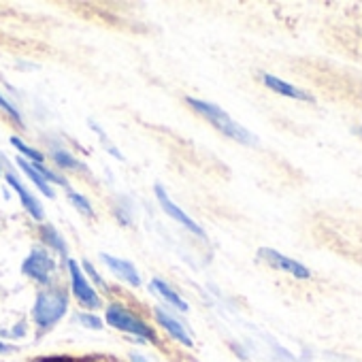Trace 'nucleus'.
<instances>
[{
    "label": "nucleus",
    "mask_w": 362,
    "mask_h": 362,
    "mask_svg": "<svg viewBox=\"0 0 362 362\" xmlns=\"http://www.w3.org/2000/svg\"><path fill=\"white\" fill-rule=\"evenodd\" d=\"M22 273L28 279L37 281L39 286H45L47 288L52 284L54 273H56V260L49 254V250H45V247H33L30 254L22 262Z\"/></svg>",
    "instance_id": "obj_4"
},
{
    "label": "nucleus",
    "mask_w": 362,
    "mask_h": 362,
    "mask_svg": "<svg viewBox=\"0 0 362 362\" xmlns=\"http://www.w3.org/2000/svg\"><path fill=\"white\" fill-rule=\"evenodd\" d=\"M66 269H69V275H71V290H73V296L88 309H98L103 303H100V296L98 292L94 290L92 281L83 275L81 267L73 260V258H66Z\"/></svg>",
    "instance_id": "obj_5"
},
{
    "label": "nucleus",
    "mask_w": 362,
    "mask_h": 362,
    "mask_svg": "<svg viewBox=\"0 0 362 362\" xmlns=\"http://www.w3.org/2000/svg\"><path fill=\"white\" fill-rule=\"evenodd\" d=\"M360 134H362V130H360Z\"/></svg>",
    "instance_id": "obj_23"
},
{
    "label": "nucleus",
    "mask_w": 362,
    "mask_h": 362,
    "mask_svg": "<svg viewBox=\"0 0 362 362\" xmlns=\"http://www.w3.org/2000/svg\"><path fill=\"white\" fill-rule=\"evenodd\" d=\"M41 239L43 243L54 250L56 254H60L62 258H69V245H66V239L58 233V228H54L52 224H45L41 226Z\"/></svg>",
    "instance_id": "obj_13"
},
{
    "label": "nucleus",
    "mask_w": 362,
    "mask_h": 362,
    "mask_svg": "<svg viewBox=\"0 0 362 362\" xmlns=\"http://www.w3.org/2000/svg\"><path fill=\"white\" fill-rule=\"evenodd\" d=\"M11 145L20 151V153H24L28 160H33L35 164H39V162H43L45 158H43V153L39 151V149H35V147H30L28 143H24L20 136H11Z\"/></svg>",
    "instance_id": "obj_16"
},
{
    "label": "nucleus",
    "mask_w": 362,
    "mask_h": 362,
    "mask_svg": "<svg viewBox=\"0 0 362 362\" xmlns=\"http://www.w3.org/2000/svg\"><path fill=\"white\" fill-rule=\"evenodd\" d=\"M258 258L264 260L269 267H273V269H277V271H286V273L294 275L296 279H309V277H311V271H309L305 264H300V262H296V260H292V258L279 254L277 250L262 247V250H258Z\"/></svg>",
    "instance_id": "obj_7"
},
{
    "label": "nucleus",
    "mask_w": 362,
    "mask_h": 362,
    "mask_svg": "<svg viewBox=\"0 0 362 362\" xmlns=\"http://www.w3.org/2000/svg\"><path fill=\"white\" fill-rule=\"evenodd\" d=\"M52 158H54V164L58 168H66V170H83L81 162L71 153L66 151L64 147H54L52 149Z\"/></svg>",
    "instance_id": "obj_15"
},
{
    "label": "nucleus",
    "mask_w": 362,
    "mask_h": 362,
    "mask_svg": "<svg viewBox=\"0 0 362 362\" xmlns=\"http://www.w3.org/2000/svg\"><path fill=\"white\" fill-rule=\"evenodd\" d=\"M18 166H20V168H22V170H24V173L30 177L33 184H35V186H37V188H39V190H41L45 197L54 199V188H52V186L47 184V181H45V179H43V177L37 173V168H35V166H33V164H30L26 158H18Z\"/></svg>",
    "instance_id": "obj_14"
},
{
    "label": "nucleus",
    "mask_w": 362,
    "mask_h": 362,
    "mask_svg": "<svg viewBox=\"0 0 362 362\" xmlns=\"http://www.w3.org/2000/svg\"><path fill=\"white\" fill-rule=\"evenodd\" d=\"M69 201L75 205V209H77L79 214H83L86 218H94V207H92V203H90L83 194H79V192H75V190H69Z\"/></svg>",
    "instance_id": "obj_17"
},
{
    "label": "nucleus",
    "mask_w": 362,
    "mask_h": 362,
    "mask_svg": "<svg viewBox=\"0 0 362 362\" xmlns=\"http://www.w3.org/2000/svg\"><path fill=\"white\" fill-rule=\"evenodd\" d=\"M83 267H86V271L90 273V277H92V281H94V284H98V286H103V288L107 290V284H105V279H103V277L98 275V271H96V269H94V267H92V264H90L88 260L83 262Z\"/></svg>",
    "instance_id": "obj_20"
},
{
    "label": "nucleus",
    "mask_w": 362,
    "mask_h": 362,
    "mask_svg": "<svg viewBox=\"0 0 362 362\" xmlns=\"http://www.w3.org/2000/svg\"><path fill=\"white\" fill-rule=\"evenodd\" d=\"M7 184L16 190V194L20 197V201H22L24 209L30 214V218L37 220V222H41V220L45 218V209H43L41 201H39L30 190H26V186L20 181V177L13 175V173H7Z\"/></svg>",
    "instance_id": "obj_8"
},
{
    "label": "nucleus",
    "mask_w": 362,
    "mask_h": 362,
    "mask_svg": "<svg viewBox=\"0 0 362 362\" xmlns=\"http://www.w3.org/2000/svg\"><path fill=\"white\" fill-rule=\"evenodd\" d=\"M149 288H151V292H153V294H158L162 300H166V303H168V305H173L175 309L184 311V313L190 309V307H188V303H186L184 298H181V296H179V294H177V292H175L166 281H164V279L153 277V279H151V284H149Z\"/></svg>",
    "instance_id": "obj_12"
},
{
    "label": "nucleus",
    "mask_w": 362,
    "mask_h": 362,
    "mask_svg": "<svg viewBox=\"0 0 362 362\" xmlns=\"http://www.w3.org/2000/svg\"><path fill=\"white\" fill-rule=\"evenodd\" d=\"M105 320L115 330L128 332V334H132L136 339H143V341H156V332L151 330V326L145 324L136 313H132L124 305H117V303L109 305L107 311H105Z\"/></svg>",
    "instance_id": "obj_3"
},
{
    "label": "nucleus",
    "mask_w": 362,
    "mask_h": 362,
    "mask_svg": "<svg viewBox=\"0 0 362 362\" xmlns=\"http://www.w3.org/2000/svg\"><path fill=\"white\" fill-rule=\"evenodd\" d=\"M9 351H13V345H9V343H5V341H0V354H9Z\"/></svg>",
    "instance_id": "obj_21"
},
{
    "label": "nucleus",
    "mask_w": 362,
    "mask_h": 362,
    "mask_svg": "<svg viewBox=\"0 0 362 362\" xmlns=\"http://www.w3.org/2000/svg\"><path fill=\"white\" fill-rule=\"evenodd\" d=\"M262 83H264L269 90H273V92H277V94H281V96H288V98H294V100L313 103V96H311L309 92H305V90H300V88H296V86H292V83H288V81L275 77V75L264 73V75H262Z\"/></svg>",
    "instance_id": "obj_11"
},
{
    "label": "nucleus",
    "mask_w": 362,
    "mask_h": 362,
    "mask_svg": "<svg viewBox=\"0 0 362 362\" xmlns=\"http://www.w3.org/2000/svg\"><path fill=\"white\" fill-rule=\"evenodd\" d=\"M0 109H3V111H5V113H7V115L13 119V122H16V124H24V119H22V113H20V111H18V109H16V107H13V105H11V103H9V100L3 96V94H0Z\"/></svg>",
    "instance_id": "obj_18"
},
{
    "label": "nucleus",
    "mask_w": 362,
    "mask_h": 362,
    "mask_svg": "<svg viewBox=\"0 0 362 362\" xmlns=\"http://www.w3.org/2000/svg\"><path fill=\"white\" fill-rule=\"evenodd\" d=\"M77 322L83 324L86 328H92V330H100L103 328V320L96 317L94 313H79L77 315Z\"/></svg>",
    "instance_id": "obj_19"
},
{
    "label": "nucleus",
    "mask_w": 362,
    "mask_h": 362,
    "mask_svg": "<svg viewBox=\"0 0 362 362\" xmlns=\"http://www.w3.org/2000/svg\"><path fill=\"white\" fill-rule=\"evenodd\" d=\"M69 311V294L60 288H45L33 305V322L41 332L52 330Z\"/></svg>",
    "instance_id": "obj_2"
},
{
    "label": "nucleus",
    "mask_w": 362,
    "mask_h": 362,
    "mask_svg": "<svg viewBox=\"0 0 362 362\" xmlns=\"http://www.w3.org/2000/svg\"><path fill=\"white\" fill-rule=\"evenodd\" d=\"M153 192H156V201L160 203V207H162V211L170 218V220H175L177 224H181L186 230H190L192 235H197L199 239H207V235H205V230H203V226L201 224H197L184 209H181L170 197H168V192L164 190V186H160V184H156L153 186Z\"/></svg>",
    "instance_id": "obj_6"
},
{
    "label": "nucleus",
    "mask_w": 362,
    "mask_h": 362,
    "mask_svg": "<svg viewBox=\"0 0 362 362\" xmlns=\"http://www.w3.org/2000/svg\"><path fill=\"white\" fill-rule=\"evenodd\" d=\"M186 103L201 115L205 117L216 130H220L222 134H226L228 139L241 143V145H258V139L239 122H235L222 107H218L216 103H207V100H199V98H186Z\"/></svg>",
    "instance_id": "obj_1"
},
{
    "label": "nucleus",
    "mask_w": 362,
    "mask_h": 362,
    "mask_svg": "<svg viewBox=\"0 0 362 362\" xmlns=\"http://www.w3.org/2000/svg\"><path fill=\"white\" fill-rule=\"evenodd\" d=\"M130 360H132V362H151V360H147V358L141 356V354H130Z\"/></svg>",
    "instance_id": "obj_22"
},
{
    "label": "nucleus",
    "mask_w": 362,
    "mask_h": 362,
    "mask_svg": "<svg viewBox=\"0 0 362 362\" xmlns=\"http://www.w3.org/2000/svg\"><path fill=\"white\" fill-rule=\"evenodd\" d=\"M100 260L109 267L111 273H115L128 286H132V288L141 286V273L136 271V267L130 260H124V258H117V256H111V254H105V252L100 254Z\"/></svg>",
    "instance_id": "obj_9"
},
{
    "label": "nucleus",
    "mask_w": 362,
    "mask_h": 362,
    "mask_svg": "<svg viewBox=\"0 0 362 362\" xmlns=\"http://www.w3.org/2000/svg\"><path fill=\"white\" fill-rule=\"evenodd\" d=\"M153 315H156V322H158L175 341H179L181 345H186V347H192V345H194L190 332L186 330V326L181 324L175 315H170L168 311H164V309H160V307L153 309Z\"/></svg>",
    "instance_id": "obj_10"
}]
</instances>
